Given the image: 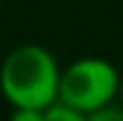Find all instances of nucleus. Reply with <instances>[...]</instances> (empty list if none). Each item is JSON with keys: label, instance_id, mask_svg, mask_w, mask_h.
I'll return each mask as SVG.
<instances>
[{"label": "nucleus", "instance_id": "nucleus-1", "mask_svg": "<svg viewBox=\"0 0 123 121\" xmlns=\"http://www.w3.org/2000/svg\"><path fill=\"white\" fill-rule=\"evenodd\" d=\"M60 71L48 48L38 43L15 46L0 66V93L13 108H48L58 101Z\"/></svg>", "mask_w": 123, "mask_h": 121}, {"label": "nucleus", "instance_id": "nucleus-3", "mask_svg": "<svg viewBox=\"0 0 123 121\" xmlns=\"http://www.w3.org/2000/svg\"><path fill=\"white\" fill-rule=\"evenodd\" d=\"M88 116L91 114L80 111L70 103H63V101H55L45 108V121H88Z\"/></svg>", "mask_w": 123, "mask_h": 121}, {"label": "nucleus", "instance_id": "nucleus-6", "mask_svg": "<svg viewBox=\"0 0 123 121\" xmlns=\"http://www.w3.org/2000/svg\"><path fill=\"white\" fill-rule=\"evenodd\" d=\"M118 103L123 106V76H121V83H118Z\"/></svg>", "mask_w": 123, "mask_h": 121}, {"label": "nucleus", "instance_id": "nucleus-4", "mask_svg": "<svg viewBox=\"0 0 123 121\" xmlns=\"http://www.w3.org/2000/svg\"><path fill=\"white\" fill-rule=\"evenodd\" d=\"M88 121H123V106L121 103H108V106L93 111Z\"/></svg>", "mask_w": 123, "mask_h": 121}, {"label": "nucleus", "instance_id": "nucleus-5", "mask_svg": "<svg viewBox=\"0 0 123 121\" xmlns=\"http://www.w3.org/2000/svg\"><path fill=\"white\" fill-rule=\"evenodd\" d=\"M8 121H45V108H30V106H18L13 108Z\"/></svg>", "mask_w": 123, "mask_h": 121}, {"label": "nucleus", "instance_id": "nucleus-2", "mask_svg": "<svg viewBox=\"0 0 123 121\" xmlns=\"http://www.w3.org/2000/svg\"><path fill=\"white\" fill-rule=\"evenodd\" d=\"M118 83L121 73L111 60L86 56L68 63L60 71L58 101L70 103L86 114H93L118 98Z\"/></svg>", "mask_w": 123, "mask_h": 121}]
</instances>
